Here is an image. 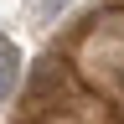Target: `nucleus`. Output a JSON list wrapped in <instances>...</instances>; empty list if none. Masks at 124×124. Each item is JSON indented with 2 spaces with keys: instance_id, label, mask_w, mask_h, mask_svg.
Listing matches in <instances>:
<instances>
[{
  "instance_id": "obj_1",
  "label": "nucleus",
  "mask_w": 124,
  "mask_h": 124,
  "mask_svg": "<svg viewBox=\"0 0 124 124\" xmlns=\"http://www.w3.org/2000/svg\"><path fill=\"white\" fill-rule=\"evenodd\" d=\"M16 83H21V52L10 36H0V103L16 98Z\"/></svg>"
},
{
  "instance_id": "obj_2",
  "label": "nucleus",
  "mask_w": 124,
  "mask_h": 124,
  "mask_svg": "<svg viewBox=\"0 0 124 124\" xmlns=\"http://www.w3.org/2000/svg\"><path fill=\"white\" fill-rule=\"evenodd\" d=\"M62 5H67V0H41V16H46V21H52V16H57Z\"/></svg>"
}]
</instances>
